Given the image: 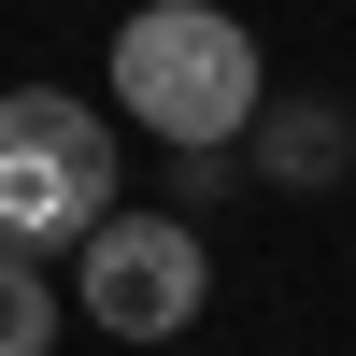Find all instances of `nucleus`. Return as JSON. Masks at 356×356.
Listing matches in <instances>:
<instances>
[{"label":"nucleus","instance_id":"obj_1","mask_svg":"<svg viewBox=\"0 0 356 356\" xmlns=\"http://www.w3.org/2000/svg\"><path fill=\"white\" fill-rule=\"evenodd\" d=\"M114 114L157 129L171 157H228V143L271 114V72H257V29L214 15V0H143L114 29Z\"/></svg>","mask_w":356,"mask_h":356},{"label":"nucleus","instance_id":"obj_2","mask_svg":"<svg viewBox=\"0 0 356 356\" xmlns=\"http://www.w3.org/2000/svg\"><path fill=\"white\" fill-rule=\"evenodd\" d=\"M114 214V129L72 86H0V257H57Z\"/></svg>","mask_w":356,"mask_h":356},{"label":"nucleus","instance_id":"obj_3","mask_svg":"<svg viewBox=\"0 0 356 356\" xmlns=\"http://www.w3.org/2000/svg\"><path fill=\"white\" fill-rule=\"evenodd\" d=\"M72 257H86V314L114 342H186L200 300H214V257H200L186 214H100Z\"/></svg>","mask_w":356,"mask_h":356},{"label":"nucleus","instance_id":"obj_4","mask_svg":"<svg viewBox=\"0 0 356 356\" xmlns=\"http://www.w3.org/2000/svg\"><path fill=\"white\" fill-rule=\"evenodd\" d=\"M0 356H57V285H43V257H0Z\"/></svg>","mask_w":356,"mask_h":356},{"label":"nucleus","instance_id":"obj_5","mask_svg":"<svg viewBox=\"0 0 356 356\" xmlns=\"http://www.w3.org/2000/svg\"><path fill=\"white\" fill-rule=\"evenodd\" d=\"M342 157H356V129H342V114H271V171H300V186H328Z\"/></svg>","mask_w":356,"mask_h":356}]
</instances>
